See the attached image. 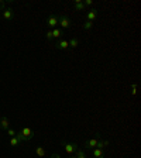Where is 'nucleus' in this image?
I'll use <instances>...</instances> for the list:
<instances>
[{
	"label": "nucleus",
	"mask_w": 141,
	"mask_h": 158,
	"mask_svg": "<svg viewBox=\"0 0 141 158\" xmlns=\"http://www.w3.org/2000/svg\"><path fill=\"white\" fill-rule=\"evenodd\" d=\"M58 24L61 26V30H62V31L69 30V28H71V26H72L71 19H69L66 14H61V16H58Z\"/></svg>",
	"instance_id": "f257e3e1"
},
{
	"label": "nucleus",
	"mask_w": 141,
	"mask_h": 158,
	"mask_svg": "<svg viewBox=\"0 0 141 158\" xmlns=\"http://www.w3.org/2000/svg\"><path fill=\"white\" fill-rule=\"evenodd\" d=\"M100 138H103L102 135H100V134H96L95 137L86 140V141L83 143V145H85V148H88V150H93V148L97 147V143H99V140H100Z\"/></svg>",
	"instance_id": "f03ea898"
},
{
	"label": "nucleus",
	"mask_w": 141,
	"mask_h": 158,
	"mask_svg": "<svg viewBox=\"0 0 141 158\" xmlns=\"http://www.w3.org/2000/svg\"><path fill=\"white\" fill-rule=\"evenodd\" d=\"M61 144L64 145V150L68 155H72L76 152L78 150V143H65V141H61Z\"/></svg>",
	"instance_id": "7ed1b4c3"
},
{
	"label": "nucleus",
	"mask_w": 141,
	"mask_h": 158,
	"mask_svg": "<svg viewBox=\"0 0 141 158\" xmlns=\"http://www.w3.org/2000/svg\"><path fill=\"white\" fill-rule=\"evenodd\" d=\"M19 133L21 134V137H23V141H30V140H33V137H34V131L30 127H23Z\"/></svg>",
	"instance_id": "20e7f679"
},
{
	"label": "nucleus",
	"mask_w": 141,
	"mask_h": 158,
	"mask_svg": "<svg viewBox=\"0 0 141 158\" xmlns=\"http://www.w3.org/2000/svg\"><path fill=\"white\" fill-rule=\"evenodd\" d=\"M2 17H3V20H6V21H11V20H14V10L11 9V7L7 6L6 9L2 10Z\"/></svg>",
	"instance_id": "39448f33"
},
{
	"label": "nucleus",
	"mask_w": 141,
	"mask_h": 158,
	"mask_svg": "<svg viewBox=\"0 0 141 158\" xmlns=\"http://www.w3.org/2000/svg\"><path fill=\"white\" fill-rule=\"evenodd\" d=\"M47 26H48L51 30L56 28V26H58V16H54V14H49V16H48V19H47Z\"/></svg>",
	"instance_id": "423d86ee"
},
{
	"label": "nucleus",
	"mask_w": 141,
	"mask_h": 158,
	"mask_svg": "<svg viewBox=\"0 0 141 158\" xmlns=\"http://www.w3.org/2000/svg\"><path fill=\"white\" fill-rule=\"evenodd\" d=\"M97 11H99V10L95 9V7H92L90 10H88V14H86V20H88V21H92V23H93V21L97 19Z\"/></svg>",
	"instance_id": "0eeeda50"
},
{
	"label": "nucleus",
	"mask_w": 141,
	"mask_h": 158,
	"mask_svg": "<svg viewBox=\"0 0 141 158\" xmlns=\"http://www.w3.org/2000/svg\"><path fill=\"white\" fill-rule=\"evenodd\" d=\"M55 48L56 49H66V48H69V43H68V40H59L58 43L55 44Z\"/></svg>",
	"instance_id": "6e6552de"
},
{
	"label": "nucleus",
	"mask_w": 141,
	"mask_h": 158,
	"mask_svg": "<svg viewBox=\"0 0 141 158\" xmlns=\"http://www.w3.org/2000/svg\"><path fill=\"white\" fill-rule=\"evenodd\" d=\"M0 128H2V130H7V128H10V120H9V117L3 116V117L0 118Z\"/></svg>",
	"instance_id": "1a4fd4ad"
},
{
	"label": "nucleus",
	"mask_w": 141,
	"mask_h": 158,
	"mask_svg": "<svg viewBox=\"0 0 141 158\" xmlns=\"http://www.w3.org/2000/svg\"><path fill=\"white\" fill-rule=\"evenodd\" d=\"M92 155L95 158H105V150H102V148H93Z\"/></svg>",
	"instance_id": "9d476101"
},
{
	"label": "nucleus",
	"mask_w": 141,
	"mask_h": 158,
	"mask_svg": "<svg viewBox=\"0 0 141 158\" xmlns=\"http://www.w3.org/2000/svg\"><path fill=\"white\" fill-rule=\"evenodd\" d=\"M107 145H110V141H109V140H103V138H100V140H99V143H97V147H96V148H102V150H105Z\"/></svg>",
	"instance_id": "9b49d317"
},
{
	"label": "nucleus",
	"mask_w": 141,
	"mask_h": 158,
	"mask_svg": "<svg viewBox=\"0 0 141 158\" xmlns=\"http://www.w3.org/2000/svg\"><path fill=\"white\" fill-rule=\"evenodd\" d=\"M51 31H52L54 40H55V38H61V37H62V33H64L61 28H54V30H51Z\"/></svg>",
	"instance_id": "f8f14e48"
},
{
	"label": "nucleus",
	"mask_w": 141,
	"mask_h": 158,
	"mask_svg": "<svg viewBox=\"0 0 141 158\" xmlns=\"http://www.w3.org/2000/svg\"><path fill=\"white\" fill-rule=\"evenodd\" d=\"M68 43H69V47H71V48H76V47L79 45V40L76 38V37H72L71 40H68Z\"/></svg>",
	"instance_id": "ddd939ff"
},
{
	"label": "nucleus",
	"mask_w": 141,
	"mask_h": 158,
	"mask_svg": "<svg viewBox=\"0 0 141 158\" xmlns=\"http://www.w3.org/2000/svg\"><path fill=\"white\" fill-rule=\"evenodd\" d=\"M35 154L38 155L39 158H44L45 157V148H43V147H35Z\"/></svg>",
	"instance_id": "4468645a"
},
{
	"label": "nucleus",
	"mask_w": 141,
	"mask_h": 158,
	"mask_svg": "<svg viewBox=\"0 0 141 158\" xmlns=\"http://www.w3.org/2000/svg\"><path fill=\"white\" fill-rule=\"evenodd\" d=\"M75 158H88V155H86V152L83 151V150H81V148H78L75 152Z\"/></svg>",
	"instance_id": "2eb2a0df"
},
{
	"label": "nucleus",
	"mask_w": 141,
	"mask_h": 158,
	"mask_svg": "<svg viewBox=\"0 0 141 158\" xmlns=\"http://www.w3.org/2000/svg\"><path fill=\"white\" fill-rule=\"evenodd\" d=\"M73 6H75V9H76V10H85V9H86L82 0H76L75 3H73Z\"/></svg>",
	"instance_id": "dca6fc26"
},
{
	"label": "nucleus",
	"mask_w": 141,
	"mask_h": 158,
	"mask_svg": "<svg viewBox=\"0 0 141 158\" xmlns=\"http://www.w3.org/2000/svg\"><path fill=\"white\" fill-rule=\"evenodd\" d=\"M20 143H21V141H20V140L16 137V135L10 138V145H11V147H17V145L20 144Z\"/></svg>",
	"instance_id": "f3484780"
},
{
	"label": "nucleus",
	"mask_w": 141,
	"mask_h": 158,
	"mask_svg": "<svg viewBox=\"0 0 141 158\" xmlns=\"http://www.w3.org/2000/svg\"><path fill=\"white\" fill-rule=\"evenodd\" d=\"M92 28H93V23L86 20V23H83V30H85V31H90Z\"/></svg>",
	"instance_id": "a211bd4d"
},
{
	"label": "nucleus",
	"mask_w": 141,
	"mask_h": 158,
	"mask_svg": "<svg viewBox=\"0 0 141 158\" xmlns=\"http://www.w3.org/2000/svg\"><path fill=\"white\" fill-rule=\"evenodd\" d=\"M6 131H7V135H9L10 138H11V137H14V135H16V133H17L16 130H13V128H7Z\"/></svg>",
	"instance_id": "6ab92c4d"
},
{
	"label": "nucleus",
	"mask_w": 141,
	"mask_h": 158,
	"mask_svg": "<svg viewBox=\"0 0 141 158\" xmlns=\"http://www.w3.org/2000/svg\"><path fill=\"white\" fill-rule=\"evenodd\" d=\"M45 38L48 40V41H52V40H54V37H52V31H51V30H48V31L45 33Z\"/></svg>",
	"instance_id": "aec40b11"
},
{
	"label": "nucleus",
	"mask_w": 141,
	"mask_h": 158,
	"mask_svg": "<svg viewBox=\"0 0 141 158\" xmlns=\"http://www.w3.org/2000/svg\"><path fill=\"white\" fill-rule=\"evenodd\" d=\"M131 95L133 96L137 95V83H133L131 85Z\"/></svg>",
	"instance_id": "412c9836"
},
{
	"label": "nucleus",
	"mask_w": 141,
	"mask_h": 158,
	"mask_svg": "<svg viewBox=\"0 0 141 158\" xmlns=\"http://www.w3.org/2000/svg\"><path fill=\"white\" fill-rule=\"evenodd\" d=\"M83 4H85V7H92L93 6V2H92V0H85V2H83Z\"/></svg>",
	"instance_id": "4be33fe9"
},
{
	"label": "nucleus",
	"mask_w": 141,
	"mask_h": 158,
	"mask_svg": "<svg viewBox=\"0 0 141 158\" xmlns=\"http://www.w3.org/2000/svg\"><path fill=\"white\" fill-rule=\"evenodd\" d=\"M6 7H7V3H6V2H4V0H0V11H2L3 9H6Z\"/></svg>",
	"instance_id": "5701e85b"
},
{
	"label": "nucleus",
	"mask_w": 141,
	"mask_h": 158,
	"mask_svg": "<svg viewBox=\"0 0 141 158\" xmlns=\"http://www.w3.org/2000/svg\"><path fill=\"white\" fill-rule=\"evenodd\" d=\"M51 158H61V155H59V154H52V155H51Z\"/></svg>",
	"instance_id": "b1692460"
},
{
	"label": "nucleus",
	"mask_w": 141,
	"mask_h": 158,
	"mask_svg": "<svg viewBox=\"0 0 141 158\" xmlns=\"http://www.w3.org/2000/svg\"><path fill=\"white\" fill-rule=\"evenodd\" d=\"M71 158H75V157H71Z\"/></svg>",
	"instance_id": "393cba45"
}]
</instances>
